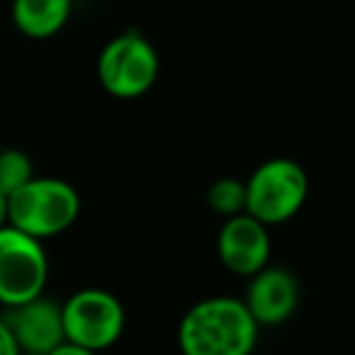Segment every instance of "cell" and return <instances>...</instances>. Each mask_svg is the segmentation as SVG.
Here are the masks:
<instances>
[{
  "label": "cell",
  "instance_id": "6da1fadb",
  "mask_svg": "<svg viewBox=\"0 0 355 355\" xmlns=\"http://www.w3.org/2000/svg\"><path fill=\"white\" fill-rule=\"evenodd\" d=\"M261 326L243 300L214 295L195 302L178 324L183 355H253Z\"/></svg>",
  "mask_w": 355,
  "mask_h": 355
},
{
  "label": "cell",
  "instance_id": "7a4b0ae2",
  "mask_svg": "<svg viewBox=\"0 0 355 355\" xmlns=\"http://www.w3.org/2000/svg\"><path fill=\"white\" fill-rule=\"evenodd\" d=\"M80 217V195L69 180L35 175L8 195V224L46 241L69 232Z\"/></svg>",
  "mask_w": 355,
  "mask_h": 355
},
{
  "label": "cell",
  "instance_id": "3957f363",
  "mask_svg": "<svg viewBox=\"0 0 355 355\" xmlns=\"http://www.w3.org/2000/svg\"><path fill=\"white\" fill-rule=\"evenodd\" d=\"M309 198V175L295 158H268L246 178V212L266 227L295 219Z\"/></svg>",
  "mask_w": 355,
  "mask_h": 355
},
{
  "label": "cell",
  "instance_id": "277c9868",
  "mask_svg": "<svg viewBox=\"0 0 355 355\" xmlns=\"http://www.w3.org/2000/svg\"><path fill=\"white\" fill-rule=\"evenodd\" d=\"M95 73L107 95L117 100H137L158 83L161 56L151 40L129 30L112 37L100 49Z\"/></svg>",
  "mask_w": 355,
  "mask_h": 355
},
{
  "label": "cell",
  "instance_id": "5b68a950",
  "mask_svg": "<svg viewBox=\"0 0 355 355\" xmlns=\"http://www.w3.org/2000/svg\"><path fill=\"white\" fill-rule=\"evenodd\" d=\"M66 340L90 348L95 353L119 343L127 326V311L117 295L103 287H83L66 297L61 304Z\"/></svg>",
  "mask_w": 355,
  "mask_h": 355
},
{
  "label": "cell",
  "instance_id": "8992f818",
  "mask_svg": "<svg viewBox=\"0 0 355 355\" xmlns=\"http://www.w3.org/2000/svg\"><path fill=\"white\" fill-rule=\"evenodd\" d=\"M49 282V256L44 241L20 232L0 227V306L25 304L44 295Z\"/></svg>",
  "mask_w": 355,
  "mask_h": 355
},
{
  "label": "cell",
  "instance_id": "52a82bcc",
  "mask_svg": "<svg viewBox=\"0 0 355 355\" xmlns=\"http://www.w3.org/2000/svg\"><path fill=\"white\" fill-rule=\"evenodd\" d=\"M217 256L229 272L239 277H253L258 270L270 266V227L258 222L248 212L224 219L217 234Z\"/></svg>",
  "mask_w": 355,
  "mask_h": 355
},
{
  "label": "cell",
  "instance_id": "ba28073f",
  "mask_svg": "<svg viewBox=\"0 0 355 355\" xmlns=\"http://www.w3.org/2000/svg\"><path fill=\"white\" fill-rule=\"evenodd\" d=\"M300 280L282 266H266L248 277L243 304L248 306L258 326H280L300 306Z\"/></svg>",
  "mask_w": 355,
  "mask_h": 355
},
{
  "label": "cell",
  "instance_id": "9c48e42d",
  "mask_svg": "<svg viewBox=\"0 0 355 355\" xmlns=\"http://www.w3.org/2000/svg\"><path fill=\"white\" fill-rule=\"evenodd\" d=\"M0 316L10 326L22 353L49 355L56 345L66 340L61 304H56L44 295L25 302V304L8 306Z\"/></svg>",
  "mask_w": 355,
  "mask_h": 355
},
{
  "label": "cell",
  "instance_id": "30bf717a",
  "mask_svg": "<svg viewBox=\"0 0 355 355\" xmlns=\"http://www.w3.org/2000/svg\"><path fill=\"white\" fill-rule=\"evenodd\" d=\"M73 15V0H12L10 20L22 37L44 42L61 35Z\"/></svg>",
  "mask_w": 355,
  "mask_h": 355
},
{
  "label": "cell",
  "instance_id": "8fae6325",
  "mask_svg": "<svg viewBox=\"0 0 355 355\" xmlns=\"http://www.w3.org/2000/svg\"><path fill=\"white\" fill-rule=\"evenodd\" d=\"M207 207L224 219L246 212V180L217 178L207 188Z\"/></svg>",
  "mask_w": 355,
  "mask_h": 355
},
{
  "label": "cell",
  "instance_id": "7c38bea8",
  "mask_svg": "<svg viewBox=\"0 0 355 355\" xmlns=\"http://www.w3.org/2000/svg\"><path fill=\"white\" fill-rule=\"evenodd\" d=\"M35 178V163L22 148H3L0 151V190L12 195Z\"/></svg>",
  "mask_w": 355,
  "mask_h": 355
},
{
  "label": "cell",
  "instance_id": "4fadbf2b",
  "mask_svg": "<svg viewBox=\"0 0 355 355\" xmlns=\"http://www.w3.org/2000/svg\"><path fill=\"white\" fill-rule=\"evenodd\" d=\"M0 355H22L20 345H17L15 336L3 316H0Z\"/></svg>",
  "mask_w": 355,
  "mask_h": 355
},
{
  "label": "cell",
  "instance_id": "5bb4252c",
  "mask_svg": "<svg viewBox=\"0 0 355 355\" xmlns=\"http://www.w3.org/2000/svg\"><path fill=\"white\" fill-rule=\"evenodd\" d=\"M49 355H100V353H95V350H90V348H83V345L73 343V340H64V343L56 345Z\"/></svg>",
  "mask_w": 355,
  "mask_h": 355
},
{
  "label": "cell",
  "instance_id": "9a60e30c",
  "mask_svg": "<svg viewBox=\"0 0 355 355\" xmlns=\"http://www.w3.org/2000/svg\"><path fill=\"white\" fill-rule=\"evenodd\" d=\"M8 224V195L0 190V227Z\"/></svg>",
  "mask_w": 355,
  "mask_h": 355
},
{
  "label": "cell",
  "instance_id": "2e32d148",
  "mask_svg": "<svg viewBox=\"0 0 355 355\" xmlns=\"http://www.w3.org/2000/svg\"><path fill=\"white\" fill-rule=\"evenodd\" d=\"M22 355H35V353H22Z\"/></svg>",
  "mask_w": 355,
  "mask_h": 355
}]
</instances>
